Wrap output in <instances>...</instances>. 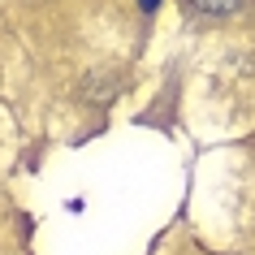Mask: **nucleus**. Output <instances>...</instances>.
<instances>
[{"label": "nucleus", "instance_id": "f257e3e1", "mask_svg": "<svg viewBox=\"0 0 255 255\" xmlns=\"http://www.w3.org/2000/svg\"><path fill=\"white\" fill-rule=\"evenodd\" d=\"M195 17H229L242 9V0H182Z\"/></svg>", "mask_w": 255, "mask_h": 255}, {"label": "nucleus", "instance_id": "f03ea898", "mask_svg": "<svg viewBox=\"0 0 255 255\" xmlns=\"http://www.w3.org/2000/svg\"><path fill=\"white\" fill-rule=\"evenodd\" d=\"M138 9H143V13H151V9H160V0H138Z\"/></svg>", "mask_w": 255, "mask_h": 255}]
</instances>
